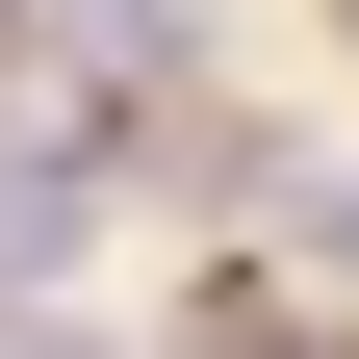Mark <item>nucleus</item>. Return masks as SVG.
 Returning a JSON list of instances; mask_svg holds the SVG:
<instances>
[{
    "label": "nucleus",
    "instance_id": "1",
    "mask_svg": "<svg viewBox=\"0 0 359 359\" xmlns=\"http://www.w3.org/2000/svg\"><path fill=\"white\" fill-rule=\"evenodd\" d=\"M77 231H103V154H0V283H52Z\"/></svg>",
    "mask_w": 359,
    "mask_h": 359
},
{
    "label": "nucleus",
    "instance_id": "2",
    "mask_svg": "<svg viewBox=\"0 0 359 359\" xmlns=\"http://www.w3.org/2000/svg\"><path fill=\"white\" fill-rule=\"evenodd\" d=\"M308 257H334V283H359V180H308Z\"/></svg>",
    "mask_w": 359,
    "mask_h": 359
}]
</instances>
